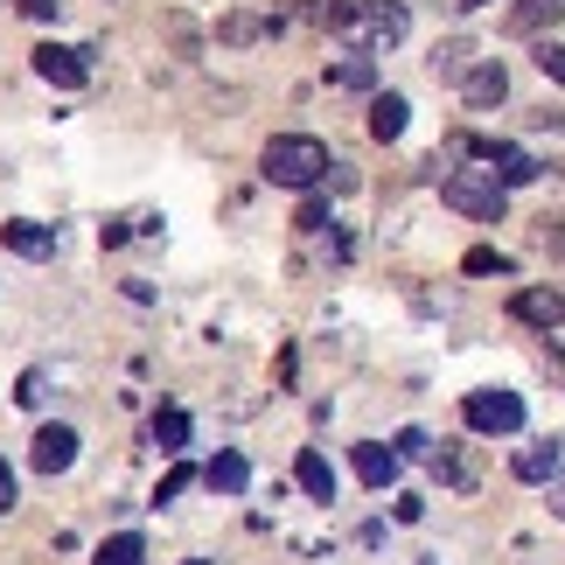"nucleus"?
<instances>
[{
	"label": "nucleus",
	"instance_id": "39448f33",
	"mask_svg": "<svg viewBox=\"0 0 565 565\" xmlns=\"http://www.w3.org/2000/svg\"><path fill=\"white\" fill-rule=\"evenodd\" d=\"M461 98H468V113H495V105L510 98V71L495 56L468 63V71H461Z\"/></svg>",
	"mask_w": 565,
	"mask_h": 565
},
{
	"label": "nucleus",
	"instance_id": "1a4fd4ad",
	"mask_svg": "<svg viewBox=\"0 0 565 565\" xmlns=\"http://www.w3.org/2000/svg\"><path fill=\"white\" fill-rule=\"evenodd\" d=\"M558 468H565V447H558V440H537V447H524V454L510 461L516 482H552Z\"/></svg>",
	"mask_w": 565,
	"mask_h": 565
},
{
	"label": "nucleus",
	"instance_id": "6e6552de",
	"mask_svg": "<svg viewBox=\"0 0 565 565\" xmlns=\"http://www.w3.org/2000/svg\"><path fill=\"white\" fill-rule=\"evenodd\" d=\"M35 77H50V84H63V92H77V84L92 77V71H84V50H63V42H42V50H35Z\"/></svg>",
	"mask_w": 565,
	"mask_h": 565
},
{
	"label": "nucleus",
	"instance_id": "bb28decb",
	"mask_svg": "<svg viewBox=\"0 0 565 565\" xmlns=\"http://www.w3.org/2000/svg\"><path fill=\"white\" fill-rule=\"evenodd\" d=\"M14 8L29 14V21H56V0H14Z\"/></svg>",
	"mask_w": 565,
	"mask_h": 565
},
{
	"label": "nucleus",
	"instance_id": "393cba45",
	"mask_svg": "<svg viewBox=\"0 0 565 565\" xmlns=\"http://www.w3.org/2000/svg\"><path fill=\"white\" fill-rule=\"evenodd\" d=\"M329 224H335V216L321 210V203H308V210H300V231H329Z\"/></svg>",
	"mask_w": 565,
	"mask_h": 565
},
{
	"label": "nucleus",
	"instance_id": "dca6fc26",
	"mask_svg": "<svg viewBox=\"0 0 565 565\" xmlns=\"http://www.w3.org/2000/svg\"><path fill=\"white\" fill-rule=\"evenodd\" d=\"M279 29V14H224V21H216V42H231V50H237V42H258V35H273Z\"/></svg>",
	"mask_w": 565,
	"mask_h": 565
},
{
	"label": "nucleus",
	"instance_id": "4be33fe9",
	"mask_svg": "<svg viewBox=\"0 0 565 565\" xmlns=\"http://www.w3.org/2000/svg\"><path fill=\"white\" fill-rule=\"evenodd\" d=\"M426 447H433L426 433H419V426H405V433H398V447H391V454H398V461H426Z\"/></svg>",
	"mask_w": 565,
	"mask_h": 565
},
{
	"label": "nucleus",
	"instance_id": "f3484780",
	"mask_svg": "<svg viewBox=\"0 0 565 565\" xmlns=\"http://www.w3.org/2000/svg\"><path fill=\"white\" fill-rule=\"evenodd\" d=\"M154 447H161V454H182V447H189V412H175V405L154 412Z\"/></svg>",
	"mask_w": 565,
	"mask_h": 565
},
{
	"label": "nucleus",
	"instance_id": "9b49d317",
	"mask_svg": "<svg viewBox=\"0 0 565 565\" xmlns=\"http://www.w3.org/2000/svg\"><path fill=\"white\" fill-rule=\"evenodd\" d=\"M203 482H210L216 495H245V482H252V461H245V454H216V461L203 468Z\"/></svg>",
	"mask_w": 565,
	"mask_h": 565
},
{
	"label": "nucleus",
	"instance_id": "412c9836",
	"mask_svg": "<svg viewBox=\"0 0 565 565\" xmlns=\"http://www.w3.org/2000/svg\"><path fill=\"white\" fill-rule=\"evenodd\" d=\"M537 71L552 84H565V42H537Z\"/></svg>",
	"mask_w": 565,
	"mask_h": 565
},
{
	"label": "nucleus",
	"instance_id": "f8f14e48",
	"mask_svg": "<svg viewBox=\"0 0 565 565\" xmlns=\"http://www.w3.org/2000/svg\"><path fill=\"white\" fill-rule=\"evenodd\" d=\"M356 475H363L371 489H391V482H398V454L377 447V440H363V447H356Z\"/></svg>",
	"mask_w": 565,
	"mask_h": 565
},
{
	"label": "nucleus",
	"instance_id": "0eeeda50",
	"mask_svg": "<svg viewBox=\"0 0 565 565\" xmlns=\"http://www.w3.org/2000/svg\"><path fill=\"white\" fill-rule=\"evenodd\" d=\"M29 461H35V475H71V461H77V433H71V426H42L35 447H29Z\"/></svg>",
	"mask_w": 565,
	"mask_h": 565
},
{
	"label": "nucleus",
	"instance_id": "f03ea898",
	"mask_svg": "<svg viewBox=\"0 0 565 565\" xmlns=\"http://www.w3.org/2000/svg\"><path fill=\"white\" fill-rule=\"evenodd\" d=\"M440 203L461 210V216H475V224H503L510 189L495 182L489 168H447V175H440Z\"/></svg>",
	"mask_w": 565,
	"mask_h": 565
},
{
	"label": "nucleus",
	"instance_id": "cd10ccee",
	"mask_svg": "<svg viewBox=\"0 0 565 565\" xmlns=\"http://www.w3.org/2000/svg\"><path fill=\"white\" fill-rule=\"evenodd\" d=\"M8 510H14V468L0 461V516H8Z\"/></svg>",
	"mask_w": 565,
	"mask_h": 565
},
{
	"label": "nucleus",
	"instance_id": "c756f323",
	"mask_svg": "<svg viewBox=\"0 0 565 565\" xmlns=\"http://www.w3.org/2000/svg\"><path fill=\"white\" fill-rule=\"evenodd\" d=\"M195 565H203V558H195Z\"/></svg>",
	"mask_w": 565,
	"mask_h": 565
},
{
	"label": "nucleus",
	"instance_id": "2eb2a0df",
	"mask_svg": "<svg viewBox=\"0 0 565 565\" xmlns=\"http://www.w3.org/2000/svg\"><path fill=\"white\" fill-rule=\"evenodd\" d=\"M0 237H8V252H14V258H35V266L56 252V231H42V224H8Z\"/></svg>",
	"mask_w": 565,
	"mask_h": 565
},
{
	"label": "nucleus",
	"instance_id": "20e7f679",
	"mask_svg": "<svg viewBox=\"0 0 565 565\" xmlns=\"http://www.w3.org/2000/svg\"><path fill=\"white\" fill-rule=\"evenodd\" d=\"M510 321H524V329H565V287H516L510 294Z\"/></svg>",
	"mask_w": 565,
	"mask_h": 565
},
{
	"label": "nucleus",
	"instance_id": "a211bd4d",
	"mask_svg": "<svg viewBox=\"0 0 565 565\" xmlns=\"http://www.w3.org/2000/svg\"><path fill=\"white\" fill-rule=\"evenodd\" d=\"M98 565H147V537L140 531H119L113 545H98Z\"/></svg>",
	"mask_w": 565,
	"mask_h": 565
},
{
	"label": "nucleus",
	"instance_id": "a878e982",
	"mask_svg": "<svg viewBox=\"0 0 565 565\" xmlns=\"http://www.w3.org/2000/svg\"><path fill=\"white\" fill-rule=\"evenodd\" d=\"M391 516H398V524H419L426 503H419V495H398V510H391Z\"/></svg>",
	"mask_w": 565,
	"mask_h": 565
},
{
	"label": "nucleus",
	"instance_id": "6ab92c4d",
	"mask_svg": "<svg viewBox=\"0 0 565 565\" xmlns=\"http://www.w3.org/2000/svg\"><path fill=\"white\" fill-rule=\"evenodd\" d=\"M461 71H468V42H447V50H433V77H447V84H454Z\"/></svg>",
	"mask_w": 565,
	"mask_h": 565
},
{
	"label": "nucleus",
	"instance_id": "9d476101",
	"mask_svg": "<svg viewBox=\"0 0 565 565\" xmlns=\"http://www.w3.org/2000/svg\"><path fill=\"white\" fill-rule=\"evenodd\" d=\"M552 21H565V0H516V8H510V35H545Z\"/></svg>",
	"mask_w": 565,
	"mask_h": 565
},
{
	"label": "nucleus",
	"instance_id": "7ed1b4c3",
	"mask_svg": "<svg viewBox=\"0 0 565 565\" xmlns=\"http://www.w3.org/2000/svg\"><path fill=\"white\" fill-rule=\"evenodd\" d=\"M461 419L475 433H516V426H524V398H516V391H468Z\"/></svg>",
	"mask_w": 565,
	"mask_h": 565
},
{
	"label": "nucleus",
	"instance_id": "c85d7f7f",
	"mask_svg": "<svg viewBox=\"0 0 565 565\" xmlns=\"http://www.w3.org/2000/svg\"><path fill=\"white\" fill-rule=\"evenodd\" d=\"M461 8H482V0H461Z\"/></svg>",
	"mask_w": 565,
	"mask_h": 565
},
{
	"label": "nucleus",
	"instance_id": "f257e3e1",
	"mask_svg": "<svg viewBox=\"0 0 565 565\" xmlns=\"http://www.w3.org/2000/svg\"><path fill=\"white\" fill-rule=\"evenodd\" d=\"M258 168H266L273 189H315L335 161H329V147H321L315 134H273L266 154H258Z\"/></svg>",
	"mask_w": 565,
	"mask_h": 565
},
{
	"label": "nucleus",
	"instance_id": "4468645a",
	"mask_svg": "<svg viewBox=\"0 0 565 565\" xmlns=\"http://www.w3.org/2000/svg\"><path fill=\"white\" fill-rule=\"evenodd\" d=\"M405 119H412V105H405L398 92H377V98H371V134H377V140H398Z\"/></svg>",
	"mask_w": 565,
	"mask_h": 565
},
{
	"label": "nucleus",
	"instance_id": "5701e85b",
	"mask_svg": "<svg viewBox=\"0 0 565 565\" xmlns=\"http://www.w3.org/2000/svg\"><path fill=\"white\" fill-rule=\"evenodd\" d=\"M461 266H468V273H516V266H510V258H503V252H489V245H482V252H468V258H461Z\"/></svg>",
	"mask_w": 565,
	"mask_h": 565
},
{
	"label": "nucleus",
	"instance_id": "b1692460",
	"mask_svg": "<svg viewBox=\"0 0 565 565\" xmlns=\"http://www.w3.org/2000/svg\"><path fill=\"white\" fill-rule=\"evenodd\" d=\"M195 482V468H175V475H168V482H161V495H154V503H175V495Z\"/></svg>",
	"mask_w": 565,
	"mask_h": 565
},
{
	"label": "nucleus",
	"instance_id": "423d86ee",
	"mask_svg": "<svg viewBox=\"0 0 565 565\" xmlns=\"http://www.w3.org/2000/svg\"><path fill=\"white\" fill-rule=\"evenodd\" d=\"M426 461H433V475H440L447 489H461V495L482 482V461H475V447H468V440H440V447H426Z\"/></svg>",
	"mask_w": 565,
	"mask_h": 565
},
{
	"label": "nucleus",
	"instance_id": "aec40b11",
	"mask_svg": "<svg viewBox=\"0 0 565 565\" xmlns=\"http://www.w3.org/2000/svg\"><path fill=\"white\" fill-rule=\"evenodd\" d=\"M329 84H342V92H363V84H371V56H350V63H335V71H329Z\"/></svg>",
	"mask_w": 565,
	"mask_h": 565
},
{
	"label": "nucleus",
	"instance_id": "ddd939ff",
	"mask_svg": "<svg viewBox=\"0 0 565 565\" xmlns=\"http://www.w3.org/2000/svg\"><path fill=\"white\" fill-rule=\"evenodd\" d=\"M294 475H300V489H308L315 503H335V468H329V454H315V447H308Z\"/></svg>",
	"mask_w": 565,
	"mask_h": 565
}]
</instances>
